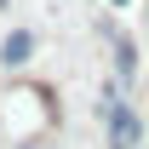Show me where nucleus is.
<instances>
[{"label":"nucleus","mask_w":149,"mask_h":149,"mask_svg":"<svg viewBox=\"0 0 149 149\" xmlns=\"http://www.w3.org/2000/svg\"><path fill=\"white\" fill-rule=\"evenodd\" d=\"M12 149H52V143H46V138H17Z\"/></svg>","instance_id":"4"},{"label":"nucleus","mask_w":149,"mask_h":149,"mask_svg":"<svg viewBox=\"0 0 149 149\" xmlns=\"http://www.w3.org/2000/svg\"><path fill=\"white\" fill-rule=\"evenodd\" d=\"M103 115H109V120H103V126H109V149H132L138 138H143L138 115L120 103V92H109V97H103Z\"/></svg>","instance_id":"1"},{"label":"nucleus","mask_w":149,"mask_h":149,"mask_svg":"<svg viewBox=\"0 0 149 149\" xmlns=\"http://www.w3.org/2000/svg\"><path fill=\"white\" fill-rule=\"evenodd\" d=\"M29 57H35V35H29V29H12V35L0 40V63H6V69H23Z\"/></svg>","instance_id":"3"},{"label":"nucleus","mask_w":149,"mask_h":149,"mask_svg":"<svg viewBox=\"0 0 149 149\" xmlns=\"http://www.w3.org/2000/svg\"><path fill=\"white\" fill-rule=\"evenodd\" d=\"M120 6H126V0H120Z\"/></svg>","instance_id":"5"},{"label":"nucleus","mask_w":149,"mask_h":149,"mask_svg":"<svg viewBox=\"0 0 149 149\" xmlns=\"http://www.w3.org/2000/svg\"><path fill=\"white\" fill-rule=\"evenodd\" d=\"M109 46H115V86H132V80H138V46H132L120 29H109Z\"/></svg>","instance_id":"2"}]
</instances>
